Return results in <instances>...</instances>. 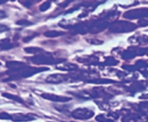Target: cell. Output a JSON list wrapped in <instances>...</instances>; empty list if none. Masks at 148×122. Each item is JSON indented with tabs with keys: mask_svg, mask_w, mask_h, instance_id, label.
I'll use <instances>...</instances> for the list:
<instances>
[{
	"mask_svg": "<svg viewBox=\"0 0 148 122\" xmlns=\"http://www.w3.org/2000/svg\"><path fill=\"white\" fill-rule=\"evenodd\" d=\"M137 28V26L132 23H127L124 21L116 22L114 23L111 26V30L112 32H116V33H122V32H129L134 30V29Z\"/></svg>",
	"mask_w": 148,
	"mask_h": 122,
	"instance_id": "obj_1",
	"label": "cell"
},
{
	"mask_svg": "<svg viewBox=\"0 0 148 122\" xmlns=\"http://www.w3.org/2000/svg\"><path fill=\"white\" fill-rule=\"evenodd\" d=\"M94 112L88 108H77L72 112L71 115L76 119H89L94 116Z\"/></svg>",
	"mask_w": 148,
	"mask_h": 122,
	"instance_id": "obj_2",
	"label": "cell"
},
{
	"mask_svg": "<svg viewBox=\"0 0 148 122\" xmlns=\"http://www.w3.org/2000/svg\"><path fill=\"white\" fill-rule=\"evenodd\" d=\"M124 17L127 19H137L140 17H148V9L142 8L130 10L124 13Z\"/></svg>",
	"mask_w": 148,
	"mask_h": 122,
	"instance_id": "obj_3",
	"label": "cell"
},
{
	"mask_svg": "<svg viewBox=\"0 0 148 122\" xmlns=\"http://www.w3.org/2000/svg\"><path fill=\"white\" fill-rule=\"evenodd\" d=\"M122 122H148L146 114H129L122 119Z\"/></svg>",
	"mask_w": 148,
	"mask_h": 122,
	"instance_id": "obj_4",
	"label": "cell"
},
{
	"mask_svg": "<svg viewBox=\"0 0 148 122\" xmlns=\"http://www.w3.org/2000/svg\"><path fill=\"white\" fill-rule=\"evenodd\" d=\"M31 60L33 63L36 64H53L56 63V61L54 60L53 57L51 56H45V55L35 56V57L31 58Z\"/></svg>",
	"mask_w": 148,
	"mask_h": 122,
	"instance_id": "obj_5",
	"label": "cell"
},
{
	"mask_svg": "<svg viewBox=\"0 0 148 122\" xmlns=\"http://www.w3.org/2000/svg\"><path fill=\"white\" fill-rule=\"evenodd\" d=\"M42 98H45L46 100H49V101H54V102H67V101H70V98H67V97L64 96H59V95H54V94H49V93H44L41 95Z\"/></svg>",
	"mask_w": 148,
	"mask_h": 122,
	"instance_id": "obj_6",
	"label": "cell"
},
{
	"mask_svg": "<svg viewBox=\"0 0 148 122\" xmlns=\"http://www.w3.org/2000/svg\"><path fill=\"white\" fill-rule=\"evenodd\" d=\"M64 34V32H60V31H56V30H51V31H47L46 33H45V36L49 38H54V37H58V36H61L62 35Z\"/></svg>",
	"mask_w": 148,
	"mask_h": 122,
	"instance_id": "obj_7",
	"label": "cell"
},
{
	"mask_svg": "<svg viewBox=\"0 0 148 122\" xmlns=\"http://www.w3.org/2000/svg\"><path fill=\"white\" fill-rule=\"evenodd\" d=\"M95 120L98 122H114V120L108 119L103 114H100L95 117Z\"/></svg>",
	"mask_w": 148,
	"mask_h": 122,
	"instance_id": "obj_8",
	"label": "cell"
},
{
	"mask_svg": "<svg viewBox=\"0 0 148 122\" xmlns=\"http://www.w3.org/2000/svg\"><path fill=\"white\" fill-rule=\"evenodd\" d=\"M26 52L30 53H42L43 52V50L42 49L37 47H30V48H26L25 49Z\"/></svg>",
	"mask_w": 148,
	"mask_h": 122,
	"instance_id": "obj_9",
	"label": "cell"
},
{
	"mask_svg": "<svg viewBox=\"0 0 148 122\" xmlns=\"http://www.w3.org/2000/svg\"><path fill=\"white\" fill-rule=\"evenodd\" d=\"M136 56V53L134 51H127L124 52V53L123 54V58L124 59H132V58H134Z\"/></svg>",
	"mask_w": 148,
	"mask_h": 122,
	"instance_id": "obj_10",
	"label": "cell"
},
{
	"mask_svg": "<svg viewBox=\"0 0 148 122\" xmlns=\"http://www.w3.org/2000/svg\"><path fill=\"white\" fill-rule=\"evenodd\" d=\"M51 7V3L49 1H46V2H44L43 4H41V6L40 7V10L41 12L46 11L48 9L50 8Z\"/></svg>",
	"mask_w": 148,
	"mask_h": 122,
	"instance_id": "obj_11",
	"label": "cell"
},
{
	"mask_svg": "<svg viewBox=\"0 0 148 122\" xmlns=\"http://www.w3.org/2000/svg\"><path fill=\"white\" fill-rule=\"evenodd\" d=\"M140 108L141 111L143 113H147L148 112V102L143 103L140 104Z\"/></svg>",
	"mask_w": 148,
	"mask_h": 122,
	"instance_id": "obj_12",
	"label": "cell"
},
{
	"mask_svg": "<svg viewBox=\"0 0 148 122\" xmlns=\"http://www.w3.org/2000/svg\"><path fill=\"white\" fill-rule=\"evenodd\" d=\"M147 54H148V51H147Z\"/></svg>",
	"mask_w": 148,
	"mask_h": 122,
	"instance_id": "obj_13",
	"label": "cell"
},
{
	"mask_svg": "<svg viewBox=\"0 0 148 122\" xmlns=\"http://www.w3.org/2000/svg\"><path fill=\"white\" fill-rule=\"evenodd\" d=\"M72 122H74V121H72ZM75 122H76V121H75Z\"/></svg>",
	"mask_w": 148,
	"mask_h": 122,
	"instance_id": "obj_14",
	"label": "cell"
}]
</instances>
